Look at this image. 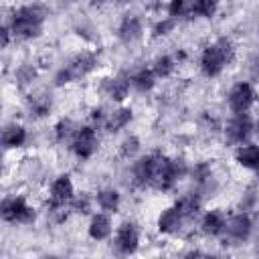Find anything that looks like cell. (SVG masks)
<instances>
[{
    "label": "cell",
    "mask_w": 259,
    "mask_h": 259,
    "mask_svg": "<svg viewBox=\"0 0 259 259\" xmlns=\"http://www.w3.org/2000/svg\"><path fill=\"white\" fill-rule=\"evenodd\" d=\"M45 18H47V12L40 6L26 4V6H20L12 12L8 26H10V30L16 38L30 40V38H36V36L42 34Z\"/></svg>",
    "instance_id": "1"
},
{
    "label": "cell",
    "mask_w": 259,
    "mask_h": 259,
    "mask_svg": "<svg viewBox=\"0 0 259 259\" xmlns=\"http://www.w3.org/2000/svg\"><path fill=\"white\" fill-rule=\"evenodd\" d=\"M235 61V45L231 38H217L212 45L204 47L200 55V71L206 77H219L225 67H229Z\"/></svg>",
    "instance_id": "2"
},
{
    "label": "cell",
    "mask_w": 259,
    "mask_h": 259,
    "mask_svg": "<svg viewBox=\"0 0 259 259\" xmlns=\"http://www.w3.org/2000/svg\"><path fill=\"white\" fill-rule=\"evenodd\" d=\"M95 65H97V57L95 55H91V53H81V55H77L67 67H63L57 75H55V85H69V83H73V81H77V79H81V77H85V75H89L93 69H95Z\"/></svg>",
    "instance_id": "3"
},
{
    "label": "cell",
    "mask_w": 259,
    "mask_h": 259,
    "mask_svg": "<svg viewBox=\"0 0 259 259\" xmlns=\"http://www.w3.org/2000/svg\"><path fill=\"white\" fill-rule=\"evenodd\" d=\"M0 214H2L4 223H20V225H28L36 217L34 208L22 196L4 198L2 204H0Z\"/></svg>",
    "instance_id": "4"
},
{
    "label": "cell",
    "mask_w": 259,
    "mask_h": 259,
    "mask_svg": "<svg viewBox=\"0 0 259 259\" xmlns=\"http://www.w3.org/2000/svg\"><path fill=\"white\" fill-rule=\"evenodd\" d=\"M255 97H257V95H255L253 85L247 83V81H241V83L233 85V89L229 91V97H227L229 109H231L233 113H247V111L253 107Z\"/></svg>",
    "instance_id": "5"
},
{
    "label": "cell",
    "mask_w": 259,
    "mask_h": 259,
    "mask_svg": "<svg viewBox=\"0 0 259 259\" xmlns=\"http://www.w3.org/2000/svg\"><path fill=\"white\" fill-rule=\"evenodd\" d=\"M99 146V140H97V132L91 127V125H83V127H77L75 136H73V152L77 158L81 160H89L95 150Z\"/></svg>",
    "instance_id": "6"
},
{
    "label": "cell",
    "mask_w": 259,
    "mask_h": 259,
    "mask_svg": "<svg viewBox=\"0 0 259 259\" xmlns=\"http://www.w3.org/2000/svg\"><path fill=\"white\" fill-rule=\"evenodd\" d=\"M140 245V229L136 223L132 221H125L117 227V233H115V249L121 253V255H132L136 253Z\"/></svg>",
    "instance_id": "7"
},
{
    "label": "cell",
    "mask_w": 259,
    "mask_h": 259,
    "mask_svg": "<svg viewBox=\"0 0 259 259\" xmlns=\"http://www.w3.org/2000/svg\"><path fill=\"white\" fill-rule=\"evenodd\" d=\"M253 132V121L249 117V113H235L233 119L227 123V138L233 142V144H243L247 142V138L251 136Z\"/></svg>",
    "instance_id": "8"
},
{
    "label": "cell",
    "mask_w": 259,
    "mask_h": 259,
    "mask_svg": "<svg viewBox=\"0 0 259 259\" xmlns=\"http://www.w3.org/2000/svg\"><path fill=\"white\" fill-rule=\"evenodd\" d=\"M225 231H227V235H229L233 241L243 243V241L249 239V235H251V231H253V221H251V217H249L247 212H237V214H233L231 219H227Z\"/></svg>",
    "instance_id": "9"
},
{
    "label": "cell",
    "mask_w": 259,
    "mask_h": 259,
    "mask_svg": "<svg viewBox=\"0 0 259 259\" xmlns=\"http://www.w3.org/2000/svg\"><path fill=\"white\" fill-rule=\"evenodd\" d=\"M51 204H67L73 200L75 196V186H73V180L69 174H61L53 180L51 184Z\"/></svg>",
    "instance_id": "10"
},
{
    "label": "cell",
    "mask_w": 259,
    "mask_h": 259,
    "mask_svg": "<svg viewBox=\"0 0 259 259\" xmlns=\"http://www.w3.org/2000/svg\"><path fill=\"white\" fill-rule=\"evenodd\" d=\"M156 166H158V154H150L140 158L134 164V178L140 186H152L154 174H156Z\"/></svg>",
    "instance_id": "11"
},
{
    "label": "cell",
    "mask_w": 259,
    "mask_h": 259,
    "mask_svg": "<svg viewBox=\"0 0 259 259\" xmlns=\"http://www.w3.org/2000/svg\"><path fill=\"white\" fill-rule=\"evenodd\" d=\"M182 223H186V221H184V217L180 214V210H178L176 206H168V208H164V210L160 212V217H158V231L164 233V235H174V233L180 231Z\"/></svg>",
    "instance_id": "12"
},
{
    "label": "cell",
    "mask_w": 259,
    "mask_h": 259,
    "mask_svg": "<svg viewBox=\"0 0 259 259\" xmlns=\"http://www.w3.org/2000/svg\"><path fill=\"white\" fill-rule=\"evenodd\" d=\"M130 85H132V81L123 75V73H119V75H115V77H111V79H105V83H103V91L107 93V97L109 99H113V101H123L125 97H127V93H130Z\"/></svg>",
    "instance_id": "13"
},
{
    "label": "cell",
    "mask_w": 259,
    "mask_h": 259,
    "mask_svg": "<svg viewBox=\"0 0 259 259\" xmlns=\"http://www.w3.org/2000/svg\"><path fill=\"white\" fill-rule=\"evenodd\" d=\"M142 32H144L142 20L138 16H134V14H127L117 26V36H119L121 42H134V40H138L142 36Z\"/></svg>",
    "instance_id": "14"
},
{
    "label": "cell",
    "mask_w": 259,
    "mask_h": 259,
    "mask_svg": "<svg viewBox=\"0 0 259 259\" xmlns=\"http://www.w3.org/2000/svg\"><path fill=\"white\" fill-rule=\"evenodd\" d=\"M89 237L93 241H105L111 235V219L107 217V212H97L91 217L89 223Z\"/></svg>",
    "instance_id": "15"
},
{
    "label": "cell",
    "mask_w": 259,
    "mask_h": 259,
    "mask_svg": "<svg viewBox=\"0 0 259 259\" xmlns=\"http://www.w3.org/2000/svg\"><path fill=\"white\" fill-rule=\"evenodd\" d=\"M235 160H237L239 166H243V168L259 170V146H255V144L239 146L237 152H235Z\"/></svg>",
    "instance_id": "16"
},
{
    "label": "cell",
    "mask_w": 259,
    "mask_h": 259,
    "mask_svg": "<svg viewBox=\"0 0 259 259\" xmlns=\"http://www.w3.org/2000/svg\"><path fill=\"white\" fill-rule=\"evenodd\" d=\"M24 142H26V130L20 123H10V125L4 127V132H2V146L6 150L20 148V146H24Z\"/></svg>",
    "instance_id": "17"
},
{
    "label": "cell",
    "mask_w": 259,
    "mask_h": 259,
    "mask_svg": "<svg viewBox=\"0 0 259 259\" xmlns=\"http://www.w3.org/2000/svg\"><path fill=\"white\" fill-rule=\"evenodd\" d=\"M225 225H227V219L219 212V210H208L204 217H202V233L210 235V237H219L225 233Z\"/></svg>",
    "instance_id": "18"
},
{
    "label": "cell",
    "mask_w": 259,
    "mask_h": 259,
    "mask_svg": "<svg viewBox=\"0 0 259 259\" xmlns=\"http://www.w3.org/2000/svg\"><path fill=\"white\" fill-rule=\"evenodd\" d=\"M132 121V109L130 107H119L115 111H111L107 117H105V130L107 132H119L121 127H125L127 123Z\"/></svg>",
    "instance_id": "19"
},
{
    "label": "cell",
    "mask_w": 259,
    "mask_h": 259,
    "mask_svg": "<svg viewBox=\"0 0 259 259\" xmlns=\"http://www.w3.org/2000/svg\"><path fill=\"white\" fill-rule=\"evenodd\" d=\"M95 200H97V206L103 212H107V214H111V212H115L119 208V192L113 190V188L99 190L97 196H95Z\"/></svg>",
    "instance_id": "20"
},
{
    "label": "cell",
    "mask_w": 259,
    "mask_h": 259,
    "mask_svg": "<svg viewBox=\"0 0 259 259\" xmlns=\"http://www.w3.org/2000/svg\"><path fill=\"white\" fill-rule=\"evenodd\" d=\"M130 81H132V85L138 91L146 93V91H152L154 89V85H156V73H154V69H140V71H136L132 75Z\"/></svg>",
    "instance_id": "21"
},
{
    "label": "cell",
    "mask_w": 259,
    "mask_h": 259,
    "mask_svg": "<svg viewBox=\"0 0 259 259\" xmlns=\"http://www.w3.org/2000/svg\"><path fill=\"white\" fill-rule=\"evenodd\" d=\"M219 2L221 0H192L188 14L192 16H200V18H212L219 10Z\"/></svg>",
    "instance_id": "22"
},
{
    "label": "cell",
    "mask_w": 259,
    "mask_h": 259,
    "mask_svg": "<svg viewBox=\"0 0 259 259\" xmlns=\"http://www.w3.org/2000/svg\"><path fill=\"white\" fill-rule=\"evenodd\" d=\"M174 206L180 210V214L184 217V221H190V219H194V217L198 214V210H200V200H198L194 194H190V196H182Z\"/></svg>",
    "instance_id": "23"
},
{
    "label": "cell",
    "mask_w": 259,
    "mask_h": 259,
    "mask_svg": "<svg viewBox=\"0 0 259 259\" xmlns=\"http://www.w3.org/2000/svg\"><path fill=\"white\" fill-rule=\"evenodd\" d=\"M174 67H176V63H174V59L172 57H168V55H162V57H158L156 61H154V73H156V77H170L172 75V71H174Z\"/></svg>",
    "instance_id": "24"
},
{
    "label": "cell",
    "mask_w": 259,
    "mask_h": 259,
    "mask_svg": "<svg viewBox=\"0 0 259 259\" xmlns=\"http://www.w3.org/2000/svg\"><path fill=\"white\" fill-rule=\"evenodd\" d=\"M75 125H73V121L71 119H61L57 125H55V134H57V140L59 142H65L67 138H71V136H75Z\"/></svg>",
    "instance_id": "25"
},
{
    "label": "cell",
    "mask_w": 259,
    "mask_h": 259,
    "mask_svg": "<svg viewBox=\"0 0 259 259\" xmlns=\"http://www.w3.org/2000/svg\"><path fill=\"white\" fill-rule=\"evenodd\" d=\"M190 4H192V0H170V4H168V14H170L172 18H178V16H182V14L188 12Z\"/></svg>",
    "instance_id": "26"
},
{
    "label": "cell",
    "mask_w": 259,
    "mask_h": 259,
    "mask_svg": "<svg viewBox=\"0 0 259 259\" xmlns=\"http://www.w3.org/2000/svg\"><path fill=\"white\" fill-rule=\"evenodd\" d=\"M30 109L34 111V115L42 117L51 109V99L49 97H34V99H30Z\"/></svg>",
    "instance_id": "27"
},
{
    "label": "cell",
    "mask_w": 259,
    "mask_h": 259,
    "mask_svg": "<svg viewBox=\"0 0 259 259\" xmlns=\"http://www.w3.org/2000/svg\"><path fill=\"white\" fill-rule=\"evenodd\" d=\"M174 24H176V18L168 16V18H164V20H160V22H156V24H154L152 34H154V36H166V34L174 28Z\"/></svg>",
    "instance_id": "28"
},
{
    "label": "cell",
    "mask_w": 259,
    "mask_h": 259,
    "mask_svg": "<svg viewBox=\"0 0 259 259\" xmlns=\"http://www.w3.org/2000/svg\"><path fill=\"white\" fill-rule=\"evenodd\" d=\"M138 148H140V140L138 138H127L123 144H121V154L125 156V158H130V156H134L136 152H138Z\"/></svg>",
    "instance_id": "29"
},
{
    "label": "cell",
    "mask_w": 259,
    "mask_h": 259,
    "mask_svg": "<svg viewBox=\"0 0 259 259\" xmlns=\"http://www.w3.org/2000/svg\"><path fill=\"white\" fill-rule=\"evenodd\" d=\"M73 208H75L77 212H81V214H87V212H89V200L83 196L81 200H75V202H73Z\"/></svg>",
    "instance_id": "30"
},
{
    "label": "cell",
    "mask_w": 259,
    "mask_h": 259,
    "mask_svg": "<svg viewBox=\"0 0 259 259\" xmlns=\"http://www.w3.org/2000/svg\"><path fill=\"white\" fill-rule=\"evenodd\" d=\"M10 32H12V30H10V26H8V24H4V26H2V49H6V47H8V42H10Z\"/></svg>",
    "instance_id": "31"
},
{
    "label": "cell",
    "mask_w": 259,
    "mask_h": 259,
    "mask_svg": "<svg viewBox=\"0 0 259 259\" xmlns=\"http://www.w3.org/2000/svg\"><path fill=\"white\" fill-rule=\"evenodd\" d=\"M257 73H259V65H257Z\"/></svg>",
    "instance_id": "32"
},
{
    "label": "cell",
    "mask_w": 259,
    "mask_h": 259,
    "mask_svg": "<svg viewBox=\"0 0 259 259\" xmlns=\"http://www.w3.org/2000/svg\"><path fill=\"white\" fill-rule=\"evenodd\" d=\"M121 2H123V0H121Z\"/></svg>",
    "instance_id": "33"
}]
</instances>
